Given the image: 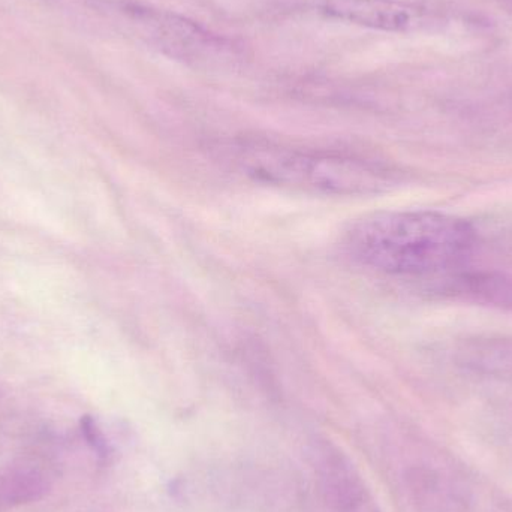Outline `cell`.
<instances>
[{
	"label": "cell",
	"mask_w": 512,
	"mask_h": 512,
	"mask_svg": "<svg viewBox=\"0 0 512 512\" xmlns=\"http://www.w3.org/2000/svg\"><path fill=\"white\" fill-rule=\"evenodd\" d=\"M465 219L429 210L384 212L354 222L343 237L352 261L394 277H429L460 264L475 245Z\"/></svg>",
	"instance_id": "obj_1"
},
{
	"label": "cell",
	"mask_w": 512,
	"mask_h": 512,
	"mask_svg": "<svg viewBox=\"0 0 512 512\" xmlns=\"http://www.w3.org/2000/svg\"><path fill=\"white\" fill-rule=\"evenodd\" d=\"M234 158L259 182L315 194H373L390 182L387 171L351 156L252 146L239 149Z\"/></svg>",
	"instance_id": "obj_2"
},
{
	"label": "cell",
	"mask_w": 512,
	"mask_h": 512,
	"mask_svg": "<svg viewBox=\"0 0 512 512\" xmlns=\"http://www.w3.org/2000/svg\"><path fill=\"white\" fill-rule=\"evenodd\" d=\"M114 9L131 21L141 38L171 59L207 63L224 59L233 42L173 11L153 8L135 0H114Z\"/></svg>",
	"instance_id": "obj_3"
},
{
	"label": "cell",
	"mask_w": 512,
	"mask_h": 512,
	"mask_svg": "<svg viewBox=\"0 0 512 512\" xmlns=\"http://www.w3.org/2000/svg\"><path fill=\"white\" fill-rule=\"evenodd\" d=\"M316 484L330 512H382L363 475L342 448L315 442L309 451Z\"/></svg>",
	"instance_id": "obj_4"
},
{
	"label": "cell",
	"mask_w": 512,
	"mask_h": 512,
	"mask_svg": "<svg viewBox=\"0 0 512 512\" xmlns=\"http://www.w3.org/2000/svg\"><path fill=\"white\" fill-rule=\"evenodd\" d=\"M322 14L382 32L406 33L429 24L430 11L405 0H324Z\"/></svg>",
	"instance_id": "obj_5"
},
{
	"label": "cell",
	"mask_w": 512,
	"mask_h": 512,
	"mask_svg": "<svg viewBox=\"0 0 512 512\" xmlns=\"http://www.w3.org/2000/svg\"><path fill=\"white\" fill-rule=\"evenodd\" d=\"M51 489L48 468L35 460H21L0 468V512L32 504Z\"/></svg>",
	"instance_id": "obj_6"
},
{
	"label": "cell",
	"mask_w": 512,
	"mask_h": 512,
	"mask_svg": "<svg viewBox=\"0 0 512 512\" xmlns=\"http://www.w3.org/2000/svg\"><path fill=\"white\" fill-rule=\"evenodd\" d=\"M459 361L472 372L512 384V337L469 340L460 346Z\"/></svg>",
	"instance_id": "obj_7"
},
{
	"label": "cell",
	"mask_w": 512,
	"mask_h": 512,
	"mask_svg": "<svg viewBox=\"0 0 512 512\" xmlns=\"http://www.w3.org/2000/svg\"><path fill=\"white\" fill-rule=\"evenodd\" d=\"M81 433H83L84 439H86L90 448L95 451L96 456L101 457V459H107L110 456V445H108L104 433L101 432L92 417H84L81 420Z\"/></svg>",
	"instance_id": "obj_8"
}]
</instances>
